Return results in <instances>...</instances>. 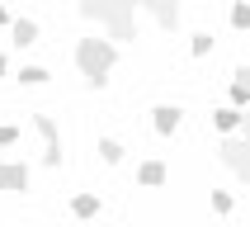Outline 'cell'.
Wrapping results in <instances>:
<instances>
[{"mask_svg": "<svg viewBox=\"0 0 250 227\" xmlns=\"http://www.w3.org/2000/svg\"><path fill=\"white\" fill-rule=\"evenodd\" d=\"M81 14H85V19H95V24H104L99 38H109L113 47L137 33V5H132V0H85Z\"/></svg>", "mask_w": 250, "mask_h": 227, "instance_id": "1", "label": "cell"}, {"mask_svg": "<svg viewBox=\"0 0 250 227\" xmlns=\"http://www.w3.org/2000/svg\"><path fill=\"white\" fill-rule=\"evenodd\" d=\"M113 62H118V47H113L109 38H81L76 43V67L85 71L90 90H104V85H109Z\"/></svg>", "mask_w": 250, "mask_h": 227, "instance_id": "2", "label": "cell"}, {"mask_svg": "<svg viewBox=\"0 0 250 227\" xmlns=\"http://www.w3.org/2000/svg\"><path fill=\"white\" fill-rule=\"evenodd\" d=\"M222 166H231L241 184H250V142L246 137H227L222 142Z\"/></svg>", "mask_w": 250, "mask_h": 227, "instance_id": "3", "label": "cell"}, {"mask_svg": "<svg viewBox=\"0 0 250 227\" xmlns=\"http://www.w3.org/2000/svg\"><path fill=\"white\" fill-rule=\"evenodd\" d=\"M33 128H38V133H42V142H47L42 161H47V166H62V137H57V123L47 118V114H33Z\"/></svg>", "mask_w": 250, "mask_h": 227, "instance_id": "4", "label": "cell"}, {"mask_svg": "<svg viewBox=\"0 0 250 227\" xmlns=\"http://www.w3.org/2000/svg\"><path fill=\"white\" fill-rule=\"evenodd\" d=\"M0 189H28V166L24 161H0Z\"/></svg>", "mask_w": 250, "mask_h": 227, "instance_id": "5", "label": "cell"}, {"mask_svg": "<svg viewBox=\"0 0 250 227\" xmlns=\"http://www.w3.org/2000/svg\"><path fill=\"white\" fill-rule=\"evenodd\" d=\"M180 104H156L151 109V123H156V133H161V137H170V133H175V128H180Z\"/></svg>", "mask_w": 250, "mask_h": 227, "instance_id": "6", "label": "cell"}, {"mask_svg": "<svg viewBox=\"0 0 250 227\" xmlns=\"http://www.w3.org/2000/svg\"><path fill=\"white\" fill-rule=\"evenodd\" d=\"M137 10H146L161 28H175V24H180V5H156V0H146V5H137Z\"/></svg>", "mask_w": 250, "mask_h": 227, "instance_id": "7", "label": "cell"}, {"mask_svg": "<svg viewBox=\"0 0 250 227\" xmlns=\"http://www.w3.org/2000/svg\"><path fill=\"white\" fill-rule=\"evenodd\" d=\"M10 43H14V47L38 43V24H33V19H10Z\"/></svg>", "mask_w": 250, "mask_h": 227, "instance_id": "8", "label": "cell"}, {"mask_svg": "<svg viewBox=\"0 0 250 227\" xmlns=\"http://www.w3.org/2000/svg\"><path fill=\"white\" fill-rule=\"evenodd\" d=\"M246 99H250V71L236 67L231 71V109H246Z\"/></svg>", "mask_w": 250, "mask_h": 227, "instance_id": "9", "label": "cell"}, {"mask_svg": "<svg viewBox=\"0 0 250 227\" xmlns=\"http://www.w3.org/2000/svg\"><path fill=\"white\" fill-rule=\"evenodd\" d=\"M241 118H246V114H241V109H231V104H227V109H217V114H212V123L222 128L227 137H231V133H236V128H241Z\"/></svg>", "mask_w": 250, "mask_h": 227, "instance_id": "10", "label": "cell"}, {"mask_svg": "<svg viewBox=\"0 0 250 227\" xmlns=\"http://www.w3.org/2000/svg\"><path fill=\"white\" fill-rule=\"evenodd\" d=\"M137 180L142 184H166V161H142V166H137Z\"/></svg>", "mask_w": 250, "mask_h": 227, "instance_id": "11", "label": "cell"}, {"mask_svg": "<svg viewBox=\"0 0 250 227\" xmlns=\"http://www.w3.org/2000/svg\"><path fill=\"white\" fill-rule=\"evenodd\" d=\"M71 213H76V218H95V213H99V199L95 194H76V199H71Z\"/></svg>", "mask_w": 250, "mask_h": 227, "instance_id": "12", "label": "cell"}, {"mask_svg": "<svg viewBox=\"0 0 250 227\" xmlns=\"http://www.w3.org/2000/svg\"><path fill=\"white\" fill-rule=\"evenodd\" d=\"M99 156H104V161H109V166H118V161H123V142H113V137H99Z\"/></svg>", "mask_w": 250, "mask_h": 227, "instance_id": "13", "label": "cell"}, {"mask_svg": "<svg viewBox=\"0 0 250 227\" xmlns=\"http://www.w3.org/2000/svg\"><path fill=\"white\" fill-rule=\"evenodd\" d=\"M14 81H19V85H42V81H47V67H19Z\"/></svg>", "mask_w": 250, "mask_h": 227, "instance_id": "14", "label": "cell"}, {"mask_svg": "<svg viewBox=\"0 0 250 227\" xmlns=\"http://www.w3.org/2000/svg\"><path fill=\"white\" fill-rule=\"evenodd\" d=\"M189 52H194V57L212 52V33H194V38H189Z\"/></svg>", "mask_w": 250, "mask_h": 227, "instance_id": "15", "label": "cell"}, {"mask_svg": "<svg viewBox=\"0 0 250 227\" xmlns=\"http://www.w3.org/2000/svg\"><path fill=\"white\" fill-rule=\"evenodd\" d=\"M212 208H217V213H231V208H236V199L227 194V189H212Z\"/></svg>", "mask_w": 250, "mask_h": 227, "instance_id": "16", "label": "cell"}, {"mask_svg": "<svg viewBox=\"0 0 250 227\" xmlns=\"http://www.w3.org/2000/svg\"><path fill=\"white\" fill-rule=\"evenodd\" d=\"M14 142H19V128H14V123H0V147H14Z\"/></svg>", "mask_w": 250, "mask_h": 227, "instance_id": "17", "label": "cell"}, {"mask_svg": "<svg viewBox=\"0 0 250 227\" xmlns=\"http://www.w3.org/2000/svg\"><path fill=\"white\" fill-rule=\"evenodd\" d=\"M231 28H250V10H246V5L231 10Z\"/></svg>", "mask_w": 250, "mask_h": 227, "instance_id": "18", "label": "cell"}, {"mask_svg": "<svg viewBox=\"0 0 250 227\" xmlns=\"http://www.w3.org/2000/svg\"><path fill=\"white\" fill-rule=\"evenodd\" d=\"M10 19H14V14L5 10V5H0V28H10Z\"/></svg>", "mask_w": 250, "mask_h": 227, "instance_id": "19", "label": "cell"}, {"mask_svg": "<svg viewBox=\"0 0 250 227\" xmlns=\"http://www.w3.org/2000/svg\"><path fill=\"white\" fill-rule=\"evenodd\" d=\"M5 71H10V57H5V52H0V76H5Z\"/></svg>", "mask_w": 250, "mask_h": 227, "instance_id": "20", "label": "cell"}]
</instances>
